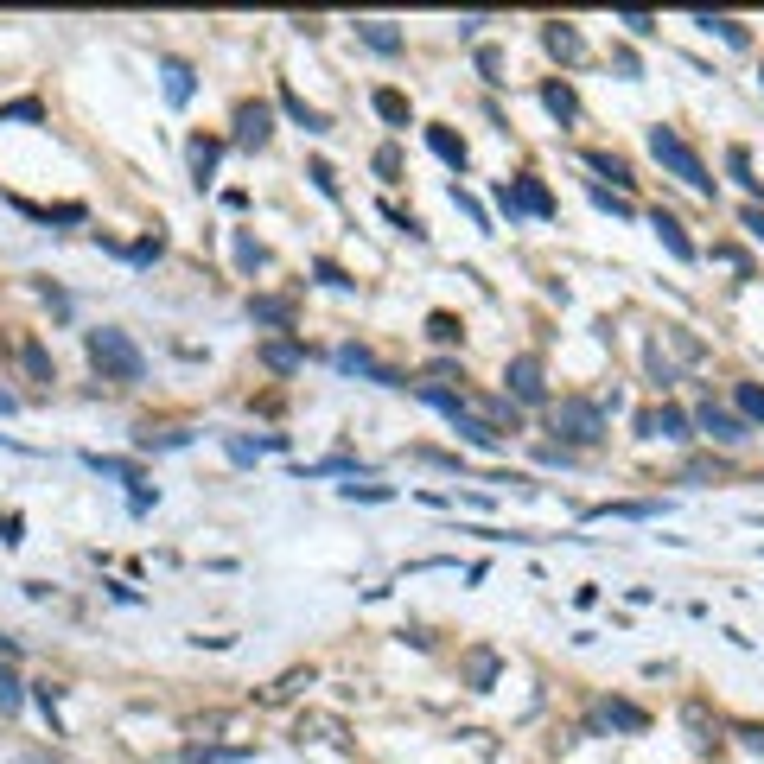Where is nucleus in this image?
<instances>
[{
  "label": "nucleus",
  "mask_w": 764,
  "mask_h": 764,
  "mask_svg": "<svg viewBox=\"0 0 764 764\" xmlns=\"http://www.w3.org/2000/svg\"><path fill=\"white\" fill-rule=\"evenodd\" d=\"M650 153H656V166L669 172V179H682L688 191H701V198H714V179H707V160L682 141V128H669V121H656L650 128Z\"/></svg>",
  "instance_id": "nucleus-1"
},
{
  "label": "nucleus",
  "mask_w": 764,
  "mask_h": 764,
  "mask_svg": "<svg viewBox=\"0 0 764 764\" xmlns=\"http://www.w3.org/2000/svg\"><path fill=\"white\" fill-rule=\"evenodd\" d=\"M83 351H90V363L109 382H141L147 376V357L141 344H134L128 332H115V325H96V332H83Z\"/></svg>",
  "instance_id": "nucleus-2"
},
{
  "label": "nucleus",
  "mask_w": 764,
  "mask_h": 764,
  "mask_svg": "<svg viewBox=\"0 0 764 764\" xmlns=\"http://www.w3.org/2000/svg\"><path fill=\"white\" fill-rule=\"evenodd\" d=\"M414 395H421L427 408H440L446 421H453V433H459L465 446H478V453H497V446H503V433H497L491 421H484V414H472V408H465V402H459L453 389H440V382H421V389H414Z\"/></svg>",
  "instance_id": "nucleus-3"
},
{
  "label": "nucleus",
  "mask_w": 764,
  "mask_h": 764,
  "mask_svg": "<svg viewBox=\"0 0 764 764\" xmlns=\"http://www.w3.org/2000/svg\"><path fill=\"white\" fill-rule=\"evenodd\" d=\"M503 382H510L516 408H548V363H542V351H516L510 363H503Z\"/></svg>",
  "instance_id": "nucleus-4"
},
{
  "label": "nucleus",
  "mask_w": 764,
  "mask_h": 764,
  "mask_svg": "<svg viewBox=\"0 0 764 764\" xmlns=\"http://www.w3.org/2000/svg\"><path fill=\"white\" fill-rule=\"evenodd\" d=\"M554 433H567V446H599L605 440V408L586 402V395H567V402H554Z\"/></svg>",
  "instance_id": "nucleus-5"
},
{
  "label": "nucleus",
  "mask_w": 764,
  "mask_h": 764,
  "mask_svg": "<svg viewBox=\"0 0 764 764\" xmlns=\"http://www.w3.org/2000/svg\"><path fill=\"white\" fill-rule=\"evenodd\" d=\"M230 141L236 147H268L274 141V109H268V102H242V109H236V134H230Z\"/></svg>",
  "instance_id": "nucleus-6"
},
{
  "label": "nucleus",
  "mask_w": 764,
  "mask_h": 764,
  "mask_svg": "<svg viewBox=\"0 0 764 764\" xmlns=\"http://www.w3.org/2000/svg\"><path fill=\"white\" fill-rule=\"evenodd\" d=\"M694 427H701V433H707L714 446H739V440H752V427H745L739 414L714 408V402H701V408H694Z\"/></svg>",
  "instance_id": "nucleus-7"
},
{
  "label": "nucleus",
  "mask_w": 764,
  "mask_h": 764,
  "mask_svg": "<svg viewBox=\"0 0 764 764\" xmlns=\"http://www.w3.org/2000/svg\"><path fill=\"white\" fill-rule=\"evenodd\" d=\"M510 191H516V211H523V217H535V223H548L554 211H561V204H554V191H548L542 179H535V172H516V179H510Z\"/></svg>",
  "instance_id": "nucleus-8"
},
{
  "label": "nucleus",
  "mask_w": 764,
  "mask_h": 764,
  "mask_svg": "<svg viewBox=\"0 0 764 764\" xmlns=\"http://www.w3.org/2000/svg\"><path fill=\"white\" fill-rule=\"evenodd\" d=\"M688 414L682 408H644L637 414V433H644V440H688Z\"/></svg>",
  "instance_id": "nucleus-9"
},
{
  "label": "nucleus",
  "mask_w": 764,
  "mask_h": 764,
  "mask_svg": "<svg viewBox=\"0 0 764 764\" xmlns=\"http://www.w3.org/2000/svg\"><path fill=\"white\" fill-rule=\"evenodd\" d=\"M262 363H268L274 376H293L306 363V344L293 338V332H274V338H262Z\"/></svg>",
  "instance_id": "nucleus-10"
},
{
  "label": "nucleus",
  "mask_w": 764,
  "mask_h": 764,
  "mask_svg": "<svg viewBox=\"0 0 764 764\" xmlns=\"http://www.w3.org/2000/svg\"><path fill=\"white\" fill-rule=\"evenodd\" d=\"M593 720H599V726H618V733H644V726H650L644 707H637V701H618V694H605V701L593 707Z\"/></svg>",
  "instance_id": "nucleus-11"
},
{
  "label": "nucleus",
  "mask_w": 764,
  "mask_h": 764,
  "mask_svg": "<svg viewBox=\"0 0 764 764\" xmlns=\"http://www.w3.org/2000/svg\"><path fill=\"white\" fill-rule=\"evenodd\" d=\"M542 45H548V58H561V64H580V58H586L580 26H567V20H548V26H542Z\"/></svg>",
  "instance_id": "nucleus-12"
},
{
  "label": "nucleus",
  "mask_w": 764,
  "mask_h": 764,
  "mask_svg": "<svg viewBox=\"0 0 764 764\" xmlns=\"http://www.w3.org/2000/svg\"><path fill=\"white\" fill-rule=\"evenodd\" d=\"M217 160H223V141H217V134H191V147H185L191 179H198V185H211V179H217Z\"/></svg>",
  "instance_id": "nucleus-13"
},
{
  "label": "nucleus",
  "mask_w": 764,
  "mask_h": 764,
  "mask_svg": "<svg viewBox=\"0 0 764 764\" xmlns=\"http://www.w3.org/2000/svg\"><path fill=\"white\" fill-rule=\"evenodd\" d=\"M338 363H344L351 376H370V382H382V389H402V376H395L389 363H376L370 351H363V344H344V351H338Z\"/></svg>",
  "instance_id": "nucleus-14"
},
{
  "label": "nucleus",
  "mask_w": 764,
  "mask_h": 764,
  "mask_svg": "<svg viewBox=\"0 0 764 764\" xmlns=\"http://www.w3.org/2000/svg\"><path fill=\"white\" fill-rule=\"evenodd\" d=\"M650 230H656V242H663L675 262H701V249L688 242V230H682V223H675L669 211H650Z\"/></svg>",
  "instance_id": "nucleus-15"
},
{
  "label": "nucleus",
  "mask_w": 764,
  "mask_h": 764,
  "mask_svg": "<svg viewBox=\"0 0 764 764\" xmlns=\"http://www.w3.org/2000/svg\"><path fill=\"white\" fill-rule=\"evenodd\" d=\"M249 319L255 325H274V332H293V300H287V293H255Z\"/></svg>",
  "instance_id": "nucleus-16"
},
{
  "label": "nucleus",
  "mask_w": 764,
  "mask_h": 764,
  "mask_svg": "<svg viewBox=\"0 0 764 764\" xmlns=\"http://www.w3.org/2000/svg\"><path fill=\"white\" fill-rule=\"evenodd\" d=\"M370 109L389 121V128H414V102H408L402 90H389V83H382V90H370Z\"/></svg>",
  "instance_id": "nucleus-17"
},
{
  "label": "nucleus",
  "mask_w": 764,
  "mask_h": 764,
  "mask_svg": "<svg viewBox=\"0 0 764 764\" xmlns=\"http://www.w3.org/2000/svg\"><path fill=\"white\" fill-rule=\"evenodd\" d=\"M542 109H548L554 121H561V128H573V121H580V96H573L567 83H554V77H548V83H542Z\"/></svg>",
  "instance_id": "nucleus-18"
},
{
  "label": "nucleus",
  "mask_w": 764,
  "mask_h": 764,
  "mask_svg": "<svg viewBox=\"0 0 764 764\" xmlns=\"http://www.w3.org/2000/svg\"><path fill=\"white\" fill-rule=\"evenodd\" d=\"M160 77H166V102H172V109H185L191 90H198V83H191V64L185 58H160Z\"/></svg>",
  "instance_id": "nucleus-19"
},
{
  "label": "nucleus",
  "mask_w": 764,
  "mask_h": 764,
  "mask_svg": "<svg viewBox=\"0 0 764 764\" xmlns=\"http://www.w3.org/2000/svg\"><path fill=\"white\" fill-rule=\"evenodd\" d=\"M357 39L370 45V51H382V58H395V51L408 45V39H402V32H395L389 20H357Z\"/></svg>",
  "instance_id": "nucleus-20"
},
{
  "label": "nucleus",
  "mask_w": 764,
  "mask_h": 764,
  "mask_svg": "<svg viewBox=\"0 0 764 764\" xmlns=\"http://www.w3.org/2000/svg\"><path fill=\"white\" fill-rule=\"evenodd\" d=\"M281 109H287L293 121H300V128H306V134H325V128H332V121H325V115H319V109H312V102H306L300 90H293V83H281Z\"/></svg>",
  "instance_id": "nucleus-21"
},
{
  "label": "nucleus",
  "mask_w": 764,
  "mask_h": 764,
  "mask_svg": "<svg viewBox=\"0 0 764 764\" xmlns=\"http://www.w3.org/2000/svg\"><path fill=\"white\" fill-rule=\"evenodd\" d=\"M427 147L440 153V160L453 166V172H465V166H472V153H465V141H459L453 128H427Z\"/></svg>",
  "instance_id": "nucleus-22"
},
{
  "label": "nucleus",
  "mask_w": 764,
  "mask_h": 764,
  "mask_svg": "<svg viewBox=\"0 0 764 764\" xmlns=\"http://www.w3.org/2000/svg\"><path fill=\"white\" fill-rule=\"evenodd\" d=\"M694 26H701V32H720V39L733 45V51H745V45H752V32H745V20H726V13H720V20H714V13H694Z\"/></svg>",
  "instance_id": "nucleus-23"
},
{
  "label": "nucleus",
  "mask_w": 764,
  "mask_h": 764,
  "mask_svg": "<svg viewBox=\"0 0 764 764\" xmlns=\"http://www.w3.org/2000/svg\"><path fill=\"white\" fill-rule=\"evenodd\" d=\"M83 465H90V472H102V478H121V484H141V465H134V459H102V453H83Z\"/></svg>",
  "instance_id": "nucleus-24"
},
{
  "label": "nucleus",
  "mask_w": 764,
  "mask_h": 764,
  "mask_svg": "<svg viewBox=\"0 0 764 764\" xmlns=\"http://www.w3.org/2000/svg\"><path fill=\"white\" fill-rule=\"evenodd\" d=\"M586 166H593L599 179H612V191H624V185H637V179H631V166H624L618 153H586Z\"/></svg>",
  "instance_id": "nucleus-25"
},
{
  "label": "nucleus",
  "mask_w": 764,
  "mask_h": 764,
  "mask_svg": "<svg viewBox=\"0 0 764 764\" xmlns=\"http://www.w3.org/2000/svg\"><path fill=\"white\" fill-rule=\"evenodd\" d=\"M733 402H739V421L764 427V382H739V389H733Z\"/></svg>",
  "instance_id": "nucleus-26"
},
{
  "label": "nucleus",
  "mask_w": 764,
  "mask_h": 764,
  "mask_svg": "<svg viewBox=\"0 0 764 764\" xmlns=\"http://www.w3.org/2000/svg\"><path fill=\"white\" fill-rule=\"evenodd\" d=\"M484 421H491L497 433H503V427H510V433H516V427H523V408H516V402H510V395H491V402H484Z\"/></svg>",
  "instance_id": "nucleus-27"
},
{
  "label": "nucleus",
  "mask_w": 764,
  "mask_h": 764,
  "mask_svg": "<svg viewBox=\"0 0 764 764\" xmlns=\"http://www.w3.org/2000/svg\"><path fill=\"white\" fill-rule=\"evenodd\" d=\"M726 172H733V179L752 191V204H758V191H764V179H752V153L745 147H726Z\"/></svg>",
  "instance_id": "nucleus-28"
},
{
  "label": "nucleus",
  "mask_w": 764,
  "mask_h": 764,
  "mask_svg": "<svg viewBox=\"0 0 764 764\" xmlns=\"http://www.w3.org/2000/svg\"><path fill=\"white\" fill-rule=\"evenodd\" d=\"M236 268H242V274H255V268H268V249H262V242H255L249 230H236Z\"/></svg>",
  "instance_id": "nucleus-29"
},
{
  "label": "nucleus",
  "mask_w": 764,
  "mask_h": 764,
  "mask_svg": "<svg viewBox=\"0 0 764 764\" xmlns=\"http://www.w3.org/2000/svg\"><path fill=\"white\" fill-rule=\"evenodd\" d=\"M593 516H631V523H650V516H663V503H605Z\"/></svg>",
  "instance_id": "nucleus-30"
},
{
  "label": "nucleus",
  "mask_w": 764,
  "mask_h": 764,
  "mask_svg": "<svg viewBox=\"0 0 764 764\" xmlns=\"http://www.w3.org/2000/svg\"><path fill=\"white\" fill-rule=\"evenodd\" d=\"M459 332H465V325L453 319V312H433V319H427V338L433 344H459Z\"/></svg>",
  "instance_id": "nucleus-31"
},
{
  "label": "nucleus",
  "mask_w": 764,
  "mask_h": 764,
  "mask_svg": "<svg viewBox=\"0 0 764 764\" xmlns=\"http://www.w3.org/2000/svg\"><path fill=\"white\" fill-rule=\"evenodd\" d=\"M586 198H593V204H599V211H612V217H637V211H631V204H624V198H618V191H605L599 179H593V185H586Z\"/></svg>",
  "instance_id": "nucleus-32"
},
{
  "label": "nucleus",
  "mask_w": 764,
  "mask_h": 764,
  "mask_svg": "<svg viewBox=\"0 0 764 764\" xmlns=\"http://www.w3.org/2000/svg\"><path fill=\"white\" fill-rule=\"evenodd\" d=\"M338 491L351 497V503H389V497H395V484H338Z\"/></svg>",
  "instance_id": "nucleus-33"
},
{
  "label": "nucleus",
  "mask_w": 764,
  "mask_h": 764,
  "mask_svg": "<svg viewBox=\"0 0 764 764\" xmlns=\"http://www.w3.org/2000/svg\"><path fill=\"white\" fill-rule=\"evenodd\" d=\"M20 701H26L20 675H13V669H0V707H7V714H20Z\"/></svg>",
  "instance_id": "nucleus-34"
},
{
  "label": "nucleus",
  "mask_w": 764,
  "mask_h": 764,
  "mask_svg": "<svg viewBox=\"0 0 764 764\" xmlns=\"http://www.w3.org/2000/svg\"><path fill=\"white\" fill-rule=\"evenodd\" d=\"M472 64H478V77H484V83H503V77H497V71H503V51H497V45H478V58H472Z\"/></svg>",
  "instance_id": "nucleus-35"
},
{
  "label": "nucleus",
  "mask_w": 764,
  "mask_h": 764,
  "mask_svg": "<svg viewBox=\"0 0 764 764\" xmlns=\"http://www.w3.org/2000/svg\"><path fill=\"white\" fill-rule=\"evenodd\" d=\"M453 204H459V211H465V217L478 223V230H491V211H484V204L472 198V191H459V185H453Z\"/></svg>",
  "instance_id": "nucleus-36"
},
{
  "label": "nucleus",
  "mask_w": 764,
  "mask_h": 764,
  "mask_svg": "<svg viewBox=\"0 0 764 764\" xmlns=\"http://www.w3.org/2000/svg\"><path fill=\"white\" fill-rule=\"evenodd\" d=\"M312 274H319L325 287H338V293H351V287H357V281H351V274H344L338 262H312Z\"/></svg>",
  "instance_id": "nucleus-37"
},
{
  "label": "nucleus",
  "mask_w": 764,
  "mask_h": 764,
  "mask_svg": "<svg viewBox=\"0 0 764 764\" xmlns=\"http://www.w3.org/2000/svg\"><path fill=\"white\" fill-rule=\"evenodd\" d=\"M0 121H45V102H7V109H0Z\"/></svg>",
  "instance_id": "nucleus-38"
},
{
  "label": "nucleus",
  "mask_w": 764,
  "mask_h": 764,
  "mask_svg": "<svg viewBox=\"0 0 764 764\" xmlns=\"http://www.w3.org/2000/svg\"><path fill=\"white\" fill-rule=\"evenodd\" d=\"M491 675H497V656L478 650V656H472V688H491Z\"/></svg>",
  "instance_id": "nucleus-39"
},
{
  "label": "nucleus",
  "mask_w": 764,
  "mask_h": 764,
  "mask_svg": "<svg viewBox=\"0 0 764 764\" xmlns=\"http://www.w3.org/2000/svg\"><path fill=\"white\" fill-rule=\"evenodd\" d=\"M20 357H26V370H32V376H39V382H51V357H45V344H26V351H20Z\"/></svg>",
  "instance_id": "nucleus-40"
},
{
  "label": "nucleus",
  "mask_w": 764,
  "mask_h": 764,
  "mask_svg": "<svg viewBox=\"0 0 764 764\" xmlns=\"http://www.w3.org/2000/svg\"><path fill=\"white\" fill-rule=\"evenodd\" d=\"M739 230L752 236V242H764V204H745V211H739Z\"/></svg>",
  "instance_id": "nucleus-41"
},
{
  "label": "nucleus",
  "mask_w": 764,
  "mask_h": 764,
  "mask_svg": "<svg viewBox=\"0 0 764 764\" xmlns=\"http://www.w3.org/2000/svg\"><path fill=\"white\" fill-rule=\"evenodd\" d=\"M624 32H631V39H656V20H650V13H624V20H618Z\"/></svg>",
  "instance_id": "nucleus-42"
},
{
  "label": "nucleus",
  "mask_w": 764,
  "mask_h": 764,
  "mask_svg": "<svg viewBox=\"0 0 764 764\" xmlns=\"http://www.w3.org/2000/svg\"><path fill=\"white\" fill-rule=\"evenodd\" d=\"M644 363H650V376H656V389H669V382H675V370H669V363H663V351H656V344H650V351H644Z\"/></svg>",
  "instance_id": "nucleus-43"
},
{
  "label": "nucleus",
  "mask_w": 764,
  "mask_h": 764,
  "mask_svg": "<svg viewBox=\"0 0 764 764\" xmlns=\"http://www.w3.org/2000/svg\"><path fill=\"white\" fill-rule=\"evenodd\" d=\"M376 172H382V179H395V172H402V147H376Z\"/></svg>",
  "instance_id": "nucleus-44"
},
{
  "label": "nucleus",
  "mask_w": 764,
  "mask_h": 764,
  "mask_svg": "<svg viewBox=\"0 0 764 764\" xmlns=\"http://www.w3.org/2000/svg\"><path fill=\"white\" fill-rule=\"evenodd\" d=\"M306 179H312V185H319V191H325V198H338V179H332V166H325V160H312V172H306Z\"/></svg>",
  "instance_id": "nucleus-45"
},
{
  "label": "nucleus",
  "mask_w": 764,
  "mask_h": 764,
  "mask_svg": "<svg viewBox=\"0 0 764 764\" xmlns=\"http://www.w3.org/2000/svg\"><path fill=\"white\" fill-rule=\"evenodd\" d=\"M128 262H134V268H147V262H160V236H153V242H134V249H128Z\"/></svg>",
  "instance_id": "nucleus-46"
},
{
  "label": "nucleus",
  "mask_w": 764,
  "mask_h": 764,
  "mask_svg": "<svg viewBox=\"0 0 764 764\" xmlns=\"http://www.w3.org/2000/svg\"><path fill=\"white\" fill-rule=\"evenodd\" d=\"M535 459H542V465H573V446H554L548 440V446H535Z\"/></svg>",
  "instance_id": "nucleus-47"
},
{
  "label": "nucleus",
  "mask_w": 764,
  "mask_h": 764,
  "mask_svg": "<svg viewBox=\"0 0 764 764\" xmlns=\"http://www.w3.org/2000/svg\"><path fill=\"white\" fill-rule=\"evenodd\" d=\"M497 211H503V217H510V223H516V217H523V211H516V191H510V179H503V185H497Z\"/></svg>",
  "instance_id": "nucleus-48"
},
{
  "label": "nucleus",
  "mask_w": 764,
  "mask_h": 764,
  "mask_svg": "<svg viewBox=\"0 0 764 764\" xmlns=\"http://www.w3.org/2000/svg\"><path fill=\"white\" fill-rule=\"evenodd\" d=\"M484 26H491V20H484V13H465V20H459V39H478Z\"/></svg>",
  "instance_id": "nucleus-49"
},
{
  "label": "nucleus",
  "mask_w": 764,
  "mask_h": 764,
  "mask_svg": "<svg viewBox=\"0 0 764 764\" xmlns=\"http://www.w3.org/2000/svg\"><path fill=\"white\" fill-rule=\"evenodd\" d=\"M739 745L745 752H764V726H739Z\"/></svg>",
  "instance_id": "nucleus-50"
},
{
  "label": "nucleus",
  "mask_w": 764,
  "mask_h": 764,
  "mask_svg": "<svg viewBox=\"0 0 764 764\" xmlns=\"http://www.w3.org/2000/svg\"><path fill=\"white\" fill-rule=\"evenodd\" d=\"M0 542H7V548L20 542V516H0Z\"/></svg>",
  "instance_id": "nucleus-51"
},
{
  "label": "nucleus",
  "mask_w": 764,
  "mask_h": 764,
  "mask_svg": "<svg viewBox=\"0 0 764 764\" xmlns=\"http://www.w3.org/2000/svg\"><path fill=\"white\" fill-rule=\"evenodd\" d=\"M0 414H13V395L7 389H0Z\"/></svg>",
  "instance_id": "nucleus-52"
},
{
  "label": "nucleus",
  "mask_w": 764,
  "mask_h": 764,
  "mask_svg": "<svg viewBox=\"0 0 764 764\" xmlns=\"http://www.w3.org/2000/svg\"><path fill=\"white\" fill-rule=\"evenodd\" d=\"M0 656H13V637H0Z\"/></svg>",
  "instance_id": "nucleus-53"
},
{
  "label": "nucleus",
  "mask_w": 764,
  "mask_h": 764,
  "mask_svg": "<svg viewBox=\"0 0 764 764\" xmlns=\"http://www.w3.org/2000/svg\"><path fill=\"white\" fill-rule=\"evenodd\" d=\"M758 90H764V71H758Z\"/></svg>",
  "instance_id": "nucleus-54"
}]
</instances>
